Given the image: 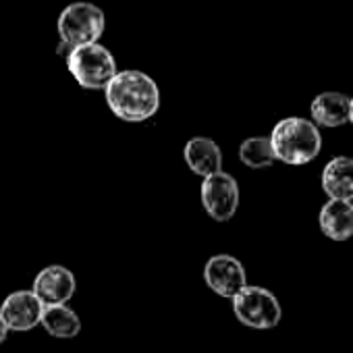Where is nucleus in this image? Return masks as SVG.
<instances>
[{"mask_svg": "<svg viewBox=\"0 0 353 353\" xmlns=\"http://www.w3.org/2000/svg\"><path fill=\"white\" fill-rule=\"evenodd\" d=\"M104 98L110 112L125 123H143L160 108V90L156 81L135 69L119 71L104 90Z\"/></svg>", "mask_w": 353, "mask_h": 353, "instance_id": "f257e3e1", "label": "nucleus"}, {"mask_svg": "<svg viewBox=\"0 0 353 353\" xmlns=\"http://www.w3.org/2000/svg\"><path fill=\"white\" fill-rule=\"evenodd\" d=\"M270 143L279 162L289 166H303L320 154L322 135L312 119L287 117L272 127Z\"/></svg>", "mask_w": 353, "mask_h": 353, "instance_id": "f03ea898", "label": "nucleus"}, {"mask_svg": "<svg viewBox=\"0 0 353 353\" xmlns=\"http://www.w3.org/2000/svg\"><path fill=\"white\" fill-rule=\"evenodd\" d=\"M106 28L104 11L92 3H71L59 15L57 30L61 42L69 48H81L90 44H98Z\"/></svg>", "mask_w": 353, "mask_h": 353, "instance_id": "7ed1b4c3", "label": "nucleus"}, {"mask_svg": "<svg viewBox=\"0 0 353 353\" xmlns=\"http://www.w3.org/2000/svg\"><path fill=\"white\" fill-rule=\"evenodd\" d=\"M67 69L83 90H106L117 77V61L102 44L81 46L69 52Z\"/></svg>", "mask_w": 353, "mask_h": 353, "instance_id": "20e7f679", "label": "nucleus"}, {"mask_svg": "<svg viewBox=\"0 0 353 353\" xmlns=\"http://www.w3.org/2000/svg\"><path fill=\"white\" fill-rule=\"evenodd\" d=\"M233 312L235 318L256 330H268L279 326L283 318V307L276 295L264 287L248 285L241 293H237L233 299Z\"/></svg>", "mask_w": 353, "mask_h": 353, "instance_id": "39448f33", "label": "nucleus"}, {"mask_svg": "<svg viewBox=\"0 0 353 353\" xmlns=\"http://www.w3.org/2000/svg\"><path fill=\"white\" fill-rule=\"evenodd\" d=\"M202 206L208 212V216L216 223H227L235 216L239 208V185L235 176L221 170L212 176H206L202 190Z\"/></svg>", "mask_w": 353, "mask_h": 353, "instance_id": "423d86ee", "label": "nucleus"}, {"mask_svg": "<svg viewBox=\"0 0 353 353\" xmlns=\"http://www.w3.org/2000/svg\"><path fill=\"white\" fill-rule=\"evenodd\" d=\"M206 285L221 297L233 299L248 287V276L241 260L231 254H216L204 266Z\"/></svg>", "mask_w": 353, "mask_h": 353, "instance_id": "0eeeda50", "label": "nucleus"}, {"mask_svg": "<svg viewBox=\"0 0 353 353\" xmlns=\"http://www.w3.org/2000/svg\"><path fill=\"white\" fill-rule=\"evenodd\" d=\"M32 291L38 295L44 307L67 305L77 291V281H75V274L67 266L50 264L36 274Z\"/></svg>", "mask_w": 353, "mask_h": 353, "instance_id": "6e6552de", "label": "nucleus"}, {"mask_svg": "<svg viewBox=\"0 0 353 353\" xmlns=\"http://www.w3.org/2000/svg\"><path fill=\"white\" fill-rule=\"evenodd\" d=\"M44 303L32 289H19L5 297L0 305V316L13 332H28L42 324Z\"/></svg>", "mask_w": 353, "mask_h": 353, "instance_id": "1a4fd4ad", "label": "nucleus"}, {"mask_svg": "<svg viewBox=\"0 0 353 353\" xmlns=\"http://www.w3.org/2000/svg\"><path fill=\"white\" fill-rule=\"evenodd\" d=\"M183 160L192 172L204 176V179L223 170L221 145L210 137H192L183 148Z\"/></svg>", "mask_w": 353, "mask_h": 353, "instance_id": "9d476101", "label": "nucleus"}, {"mask_svg": "<svg viewBox=\"0 0 353 353\" xmlns=\"http://www.w3.org/2000/svg\"><path fill=\"white\" fill-rule=\"evenodd\" d=\"M322 190L328 200L353 202V158L334 156L322 170Z\"/></svg>", "mask_w": 353, "mask_h": 353, "instance_id": "9b49d317", "label": "nucleus"}, {"mask_svg": "<svg viewBox=\"0 0 353 353\" xmlns=\"http://www.w3.org/2000/svg\"><path fill=\"white\" fill-rule=\"evenodd\" d=\"M349 110H351V98H347L341 92H322L310 104L312 121L318 127H326V129H334L349 123Z\"/></svg>", "mask_w": 353, "mask_h": 353, "instance_id": "f8f14e48", "label": "nucleus"}, {"mask_svg": "<svg viewBox=\"0 0 353 353\" xmlns=\"http://www.w3.org/2000/svg\"><path fill=\"white\" fill-rule=\"evenodd\" d=\"M318 225L324 237L347 241L353 237V202L328 200L318 214Z\"/></svg>", "mask_w": 353, "mask_h": 353, "instance_id": "ddd939ff", "label": "nucleus"}, {"mask_svg": "<svg viewBox=\"0 0 353 353\" xmlns=\"http://www.w3.org/2000/svg\"><path fill=\"white\" fill-rule=\"evenodd\" d=\"M40 326L54 339H75L81 332V318L69 305H50L44 307Z\"/></svg>", "mask_w": 353, "mask_h": 353, "instance_id": "4468645a", "label": "nucleus"}, {"mask_svg": "<svg viewBox=\"0 0 353 353\" xmlns=\"http://www.w3.org/2000/svg\"><path fill=\"white\" fill-rule=\"evenodd\" d=\"M239 160L248 166V168H272L276 162L270 137H248L241 145H239Z\"/></svg>", "mask_w": 353, "mask_h": 353, "instance_id": "2eb2a0df", "label": "nucleus"}, {"mask_svg": "<svg viewBox=\"0 0 353 353\" xmlns=\"http://www.w3.org/2000/svg\"><path fill=\"white\" fill-rule=\"evenodd\" d=\"M9 332H11V328L7 326V322H5V318L0 316V345H3L7 339H9Z\"/></svg>", "mask_w": 353, "mask_h": 353, "instance_id": "dca6fc26", "label": "nucleus"}, {"mask_svg": "<svg viewBox=\"0 0 353 353\" xmlns=\"http://www.w3.org/2000/svg\"><path fill=\"white\" fill-rule=\"evenodd\" d=\"M349 123L353 125V98H351V110H349Z\"/></svg>", "mask_w": 353, "mask_h": 353, "instance_id": "f3484780", "label": "nucleus"}]
</instances>
